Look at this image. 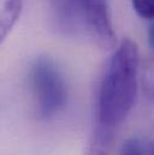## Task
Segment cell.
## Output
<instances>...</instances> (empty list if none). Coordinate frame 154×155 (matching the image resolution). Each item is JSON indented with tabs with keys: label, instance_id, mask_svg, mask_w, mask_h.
I'll return each mask as SVG.
<instances>
[{
	"label": "cell",
	"instance_id": "cell-1",
	"mask_svg": "<svg viewBox=\"0 0 154 155\" xmlns=\"http://www.w3.org/2000/svg\"><path fill=\"white\" fill-rule=\"evenodd\" d=\"M139 47L126 38L116 48L102 77L98 97L99 125L115 129L130 114L137 99Z\"/></svg>",
	"mask_w": 154,
	"mask_h": 155
},
{
	"label": "cell",
	"instance_id": "cell-2",
	"mask_svg": "<svg viewBox=\"0 0 154 155\" xmlns=\"http://www.w3.org/2000/svg\"><path fill=\"white\" fill-rule=\"evenodd\" d=\"M52 16L54 28L64 36H87L105 51L116 47L106 0H52Z\"/></svg>",
	"mask_w": 154,
	"mask_h": 155
},
{
	"label": "cell",
	"instance_id": "cell-3",
	"mask_svg": "<svg viewBox=\"0 0 154 155\" xmlns=\"http://www.w3.org/2000/svg\"><path fill=\"white\" fill-rule=\"evenodd\" d=\"M36 113L42 120L57 117L68 104V85L60 69L48 57L36 58L30 68Z\"/></svg>",
	"mask_w": 154,
	"mask_h": 155
},
{
	"label": "cell",
	"instance_id": "cell-6",
	"mask_svg": "<svg viewBox=\"0 0 154 155\" xmlns=\"http://www.w3.org/2000/svg\"><path fill=\"white\" fill-rule=\"evenodd\" d=\"M146 154V149H145V144L143 142L137 138V137H131L129 140H126L122 148L119 155H145Z\"/></svg>",
	"mask_w": 154,
	"mask_h": 155
},
{
	"label": "cell",
	"instance_id": "cell-7",
	"mask_svg": "<svg viewBox=\"0 0 154 155\" xmlns=\"http://www.w3.org/2000/svg\"><path fill=\"white\" fill-rule=\"evenodd\" d=\"M135 12L143 19H153L154 4L153 0H131Z\"/></svg>",
	"mask_w": 154,
	"mask_h": 155
},
{
	"label": "cell",
	"instance_id": "cell-4",
	"mask_svg": "<svg viewBox=\"0 0 154 155\" xmlns=\"http://www.w3.org/2000/svg\"><path fill=\"white\" fill-rule=\"evenodd\" d=\"M22 7L23 0H0V43L17 23Z\"/></svg>",
	"mask_w": 154,
	"mask_h": 155
},
{
	"label": "cell",
	"instance_id": "cell-5",
	"mask_svg": "<svg viewBox=\"0 0 154 155\" xmlns=\"http://www.w3.org/2000/svg\"><path fill=\"white\" fill-rule=\"evenodd\" d=\"M115 129L99 125L93 141L88 148L87 155H110L115 140Z\"/></svg>",
	"mask_w": 154,
	"mask_h": 155
}]
</instances>
